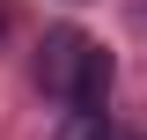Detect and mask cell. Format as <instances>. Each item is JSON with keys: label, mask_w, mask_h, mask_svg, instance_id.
Returning <instances> with one entry per match:
<instances>
[{"label": "cell", "mask_w": 147, "mask_h": 140, "mask_svg": "<svg viewBox=\"0 0 147 140\" xmlns=\"http://www.w3.org/2000/svg\"><path fill=\"white\" fill-rule=\"evenodd\" d=\"M88 44H96V37H81V30H52L44 44H37V81H44V96H66V103H74V81H81Z\"/></svg>", "instance_id": "6da1fadb"}, {"label": "cell", "mask_w": 147, "mask_h": 140, "mask_svg": "<svg viewBox=\"0 0 147 140\" xmlns=\"http://www.w3.org/2000/svg\"><path fill=\"white\" fill-rule=\"evenodd\" d=\"M110 52L103 44H88V59H81V81H74V103H88V111H103V96H110Z\"/></svg>", "instance_id": "7a4b0ae2"}, {"label": "cell", "mask_w": 147, "mask_h": 140, "mask_svg": "<svg viewBox=\"0 0 147 140\" xmlns=\"http://www.w3.org/2000/svg\"><path fill=\"white\" fill-rule=\"evenodd\" d=\"M52 140H110V118H103V111H88V103H74L66 118H59Z\"/></svg>", "instance_id": "3957f363"}, {"label": "cell", "mask_w": 147, "mask_h": 140, "mask_svg": "<svg viewBox=\"0 0 147 140\" xmlns=\"http://www.w3.org/2000/svg\"><path fill=\"white\" fill-rule=\"evenodd\" d=\"M0 37H7V0H0Z\"/></svg>", "instance_id": "277c9868"}]
</instances>
